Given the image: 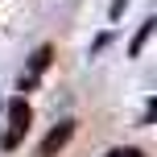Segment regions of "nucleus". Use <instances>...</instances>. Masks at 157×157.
Segmentation results:
<instances>
[{"mask_svg": "<svg viewBox=\"0 0 157 157\" xmlns=\"http://www.w3.org/2000/svg\"><path fill=\"white\" fill-rule=\"evenodd\" d=\"M108 157H145V149H132V145H128V149H112Z\"/></svg>", "mask_w": 157, "mask_h": 157, "instance_id": "5", "label": "nucleus"}, {"mask_svg": "<svg viewBox=\"0 0 157 157\" xmlns=\"http://www.w3.org/2000/svg\"><path fill=\"white\" fill-rule=\"evenodd\" d=\"M50 58H54V50H50V46H41L37 54H33V62H29V71L21 75V91H33V87H37V78L46 75V66H50Z\"/></svg>", "mask_w": 157, "mask_h": 157, "instance_id": "3", "label": "nucleus"}, {"mask_svg": "<svg viewBox=\"0 0 157 157\" xmlns=\"http://www.w3.org/2000/svg\"><path fill=\"white\" fill-rule=\"evenodd\" d=\"M71 136H75V120H62V124H58L54 132H50L46 141H41V149H37V157H54V153H62Z\"/></svg>", "mask_w": 157, "mask_h": 157, "instance_id": "2", "label": "nucleus"}, {"mask_svg": "<svg viewBox=\"0 0 157 157\" xmlns=\"http://www.w3.org/2000/svg\"><path fill=\"white\" fill-rule=\"evenodd\" d=\"M153 29H157V21H153V17H149V21L141 25V33H136V41H132V46H128V54H132V58L141 54V46H145V41H149V33H153Z\"/></svg>", "mask_w": 157, "mask_h": 157, "instance_id": "4", "label": "nucleus"}, {"mask_svg": "<svg viewBox=\"0 0 157 157\" xmlns=\"http://www.w3.org/2000/svg\"><path fill=\"white\" fill-rule=\"evenodd\" d=\"M29 120H33L29 99H13L8 103V128H4V136H0V145H4V149H17V145L25 141V132H29Z\"/></svg>", "mask_w": 157, "mask_h": 157, "instance_id": "1", "label": "nucleus"}]
</instances>
